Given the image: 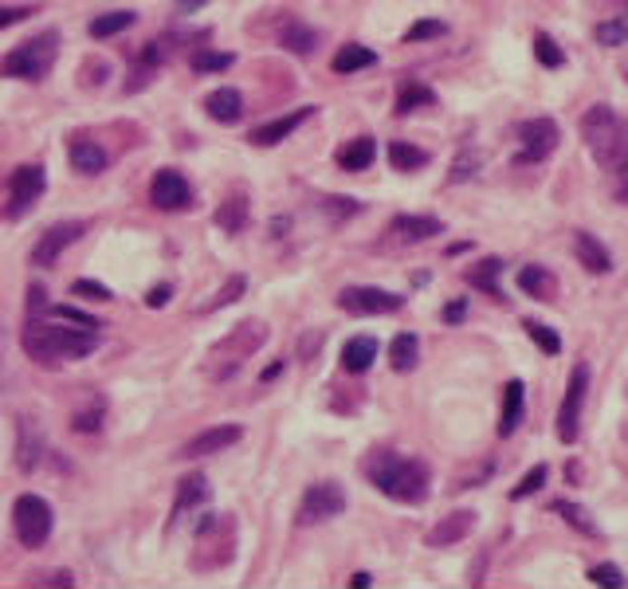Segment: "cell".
Returning a JSON list of instances; mask_svg holds the SVG:
<instances>
[{
  "label": "cell",
  "mask_w": 628,
  "mask_h": 589,
  "mask_svg": "<svg viewBox=\"0 0 628 589\" xmlns=\"http://www.w3.org/2000/svg\"><path fill=\"white\" fill-rule=\"evenodd\" d=\"M20 342H24V353L32 362H43V365H59V362H79L87 353L99 350V330H87V326H59V318L52 314H40V318H28V326L20 330Z\"/></svg>",
  "instance_id": "obj_1"
},
{
  "label": "cell",
  "mask_w": 628,
  "mask_h": 589,
  "mask_svg": "<svg viewBox=\"0 0 628 589\" xmlns=\"http://www.w3.org/2000/svg\"><path fill=\"white\" fill-rule=\"evenodd\" d=\"M362 471L377 491L389 495V499H397V503H420L424 495H429V483H432L429 464H420V459H412V456H401V452H389V448H377V452L365 456Z\"/></svg>",
  "instance_id": "obj_2"
},
{
  "label": "cell",
  "mask_w": 628,
  "mask_h": 589,
  "mask_svg": "<svg viewBox=\"0 0 628 589\" xmlns=\"http://www.w3.org/2000/svg\"><path fill=\"white\" fill-rule=\"evenodd\" d=\"M582 138L589 153L605 165V169H613L624 153H628V126L617 118V111H613L609 102H597L589 106L585 118H582Z\"/></svg>",
  "instance_id": "obj_3"
},
{
  "label": "cell",
  "mask_w": 628,
  "mask_h": 589,
  "mask_svg": "<svg viewBox=\"0 0 628 589\" xmlns=\"http://www.w3.org/2000/svg\"><path fill=\"white\" fill-rule=\"evenodd\" d=\"M55 55H59V35L43 32L28 43H20L16 52H8L5 63H0V75H8V79H43L47 71L55 67Z\"/></svg>",
  "instance_id": "obj_4"
},
{
  "label": "cell",
  "mask_w": 628,
  "mask_h": 589,
  "mask_svg": "<svg viewBox=\"0 0 628 589\" xmlns=\"http://www.w3.org/2000/svg\"><path fill=\"white\" fill-rule=\"evenodd\" d=\"M52 503L40 499V495H32V491H24L16 507H12V526H16V538H20V546H28V550H40L47 538H52Z\"/></svg>",
  "instance_id": "obj_5"
},
{
  "label": "cell",
  "mask_w": 628,
  "mask_h": 589,
  "mask_svg": "<svg viewBox=\"0 0 628 589\" xmlns=\"http://www.w3.org/2000/svg\"><path fill=\"white\" fill-rule=\"evenodd\" d=\"M346 511V491H342V483L334 479H323V483H311L299 503V526H314L323 523V518H334Z\"/></svg>",
  "instance_id": "obj_6"
},
{
  "label": "cell",
  "mask_w": 628,
  "mask_h": 589,
  "mask_svg": "<svg viewBox=\"0 0 628 589\" xmlns=\"http://www.w3.org/2000/svg\"><path fill=\"white\" fill-rule=\"evenodd\" d=\"M558 150V122L554 118H530L518 130V165H538Z\"/></svg>",
  "instance_id": "obj_7"
},
{
  "label": "cell",
  "mask_w": 628,
  "mask_h": 589,
  "mask_svg": "<svg viewBox=\"0 0 628 589\" xmlns=\"http://www.w3.org/2000/svg\"><path fill=\"white\" fill-rule=\"evenodd\" d=\"M43 188H47V173H43V165H20L16 173H12V181H8V217H24L35 200L43 197Z\"/></svg>",
  "instance_id": "obj_8"
},
{
  "label": "cell",
  "mask_w": 628,
  "mask_h": 589,
  "mask_svg": "<svg viewBox=\"0 0 628 589\" xmlns=\"http://www.w3.org/2000/svg\"><path fill=\"white\" fill-rule=\"evenodd\" d=\"M585 389H589V370H585V365H574L570 385H565L562 412H558V436H562V444H574L577 432H582V401H585Z\"/></svg>",
  "instance_id": "obj_9"
},
{
  "label": "cell",
  "mask_w": 628,
  "mask_h": 589,
  "mask_svg": "<svg viewBox=\"0 0 628 589\" xmlns=\"http://www.w3.org/2000/svg\"><path fill=\"white\" fill-rule=\"evenodd\" d=\"M338 306L346 314H393L405 306V299L382 287H346L338 294Z\"/></svg>",
  "instance_id": "obj_10"
},
{
  "label": "cell",
  "mask_w": 628,
  "mask_h": 589,
  "mask_svg": "<svg viewBox=\"0 0 628 589\" xmlns=\"http://www.w3.org/2000/svg\"><path fill=\"white\" fill-rule=\"evenodd\" d=\"M87 232V220H59V224H52L40 240H35V247H32V264L35 267H52L59 256H63V247L67 244H75L79 236Z\"/></svg>",
  "instance_id": "obj_11"
},
{
  "label": "cell",
  "mask_w": 628,
  "mask_h": 589,
  "mask_svg": "<svg viewBox=\"0 0 628 589\" xmlns=\"http://www.w3.org/2000/svg\"><path fill=\"white\" fill-rule=\"evenodd\" d=\"M150 200L161 212H181L193 205V188H188V181L177 169H158V177L150 185Z\"/></svg>",
  "instance_id": "obj_12"
},
{
  "label": "cell",
  "mask_w": 628,
  "mask_h": 589,
  "mask_svg": "<svg viewBox=\"0 0 628 589\" xmlns=\"http://www.w3.org/2000/svg\"><path fill=\"white\" fill-rule=\"evenodd\" d=\"M244 436L240 424H220V429H205L200 436H193L188 444H181V459H197V456H212V452H228V448Z\"/></svg>",
  "instance_id": "obj_13"
},
{
  "label": "cell",
  "mask_w": 628,
  "mask_h": 589,
  "mask_svg": "<svg viewBox=\"0 0 628 589\" xmlns=\"http://www.w3.org/2000/svg\"><path fill=\"white\" fill-rule=\"evenodd\" d=\"M205 499H208V479H205V476H185L181 483H177L173 515H169V523H165V530H173L188 511H193V507H200Z\"/></svg>",
  "instance_id": "obj_14"
},
{
  "label": "cell",
  "mask_w": 628,
  "mask_h": 589,
  "mask_svg": "<svg viewBox=\"0 0 628 589\" xmlns=\"http://www.w3.org/2000/svg\"><path fill=\"white\" fill-rule=\"evenodd\" d=\"M311 114H314L311 106H299V111H295V114H283V118H275V122H267V126H256L247 138H252V146H275V141L291 138L295 130H299V126H303Z\"/></svg>",
  "instance_id": "obj_15"
},
{
  "label": "cell",
  "mask_w": 628,
  "mask_h": 589,
  "mask_svg": "<svg viewBox=\"0 0 628 589\" xmlns=\"http://www.w3.org/2000/svg\"><path fill=\"white\" fill-rule=\"evenodd\" d=\"M205 111H208L212 122L232 126V122H240V118H244V94L236 87H217L205 99Z\"/></svg>",
  "instance_id": "obj_16"
},
{
  "label": "cell",
  "mask_w": 628,
  "mask_h": 589,
  "mask_svg": "<svg viewBox=\"0 0 628 589\" xmlns=\"http://www.w3.org/2000/svg\"><path fill=\"white\" fill-rule=\"evenodd\" d=\"M389 232H393L397 240H405V244H420V240H432V236H440L444 224L436 220V217H393Z\"/></svg>",
  "instance_id": "obj_17"
},
{
  "label": "cell",
  "mask_w": 628,
  "mask_h": 589,
  "mask_svg": "<svg viewBox=\"0 0 628 589\" xmlns=\"http://www.w3.org/2000/svg\"><path fill=\"white\" fill-rule=\"evenodd\" d=\"M577 259L585 264V271H594V275H605V271H613V256H609V247L597 240L594 232H577Z\"/></svg>",
  "instance_id": "obj_18"
},
{
  "label": "cell",
  "mask_w": 628,
  "mask_h": 589,
  "mask_svg": "<svg viewBox=\"0 0 628 589\" xmlns=\"http://www.w3.org/2000/svg\"><path fill=\"white\" fill-rule=\"evenodd\" d=\"M67 158H71V165H75L79 173H87V177L102 173L106 161H111V158H106V150L94 146L91 138H75V141H71V146H67Z\"/></svg>",
  "instance_id": "obj_19"
},
{
  "label": "cell",
  "mask_w": 628,
  "mask_h": 589,
  "mask_svg": "<svg viewBox=\"0 0 628 589\" xmlns=\"http://www.w3.org/2000/svg\"><path fill=\"white\" fill-rule=\"evenodd\" d=\"M518 291L530 294V299L550 303V299H554V291H558V279H554L542 264H527L523 271H518Z\"/></svg>",
  "instance_id": "obj_20"
},
{
  "label": "cell",
  "mask_w": 628,
  "mask_h": 589,
  "mask_svg": "<svg viewBox=\"0 0 628 589\" xmlns=\"http://www.w3.org/2000/svg\"><path fill=\"white\" fill-rule=\"evenodd\" d=\"M471 526H476V511H452L440 526L429 530V546H452V542L471 535Z\"/></svg>",
  "instance_id": "obj_21"
},
{
  "label": "cell",
  "mask_w": 628,
  "mask_h": 589,
  "mask_svg": "<svg viewBox=\"0 0 628 589\" xmlns=\"http://www.w3.org/2000/svg\"><path fill=\"white\" fill-rule=\"evenodd\" d=\"M377 358V338L373 334H358L346 342V350H342V370L346 373H365Z\"/></svg>",
  "instance_id": "obj_22"
},
{
  "label": "cell",
  "mask_w": 628,
  "mask_h": 589,
  "mask_svg": "<svg viewBox=\"0 0 628 589\" xmlns=\"http://www.w3.org/2000/svg\"><path fill=\"white\" fill-rule=\"evenodd\" d=\"M373 158H377V141L365 134V138H353L350 146H342L338 150V165L346 173H362V169H370L373 165Z\"/></svg>",
  "instance_id": "obj_23"
},
{
  "label": "cell",
  "mask_w": 628,
  "mask_h": 589,
  "mask_svg": "<svg viewBox=\"0 0 628 589\" xmlns=\"http://www.w3.org/2000/svg\"><path fill=\"white\" fill-rule=\"evenodd\" d=\"M20 452H16V464L24 471H35L40 468V459H43V436L32 429V420L28 417H20Z\"/></svg>",
  "instance_id": "obj_24"
},
{
  "label": "cell",
  "mask_w": 628,
  "mask_h": 589,
  "mask_svg": "<svg viewBox=\"0 0 628 589\" xmlns=\"http://www.w3.org/2000/svg\"><path fill=\"white\" fill-rule=\"evenodd\" d=\"M523 409H527V389L523 381H511L503 393V420H499V436H511L523 424Z\"/></svg>",
  "instance_id": "obj_25"
},
{
  "label": "cell",
  "mask_w": 628,
  "mask_h": 589,
  "mask_svg": "<svg viewBox=\"0 0 628 589\" xmlns=\"http://www.w3.org/2000/svg\"><path fill=\"white\" fill-rule=\"evenodd\" d=\"M373 63H377V55L365 43H342L334 55V75H353V71H365Z\"/></svg>",
  "instance_id": "obj_26"
},
{
  "label": "cell",
  "mask_w": 628,
  "mask_h": 589,
  "mask_svg": "<svg viewBox=\"0 0 628 589\" xmlns=\"http://www.w3.org/2000/svg\"><path fill=\"white\" fill-rule=\"evenodd\" d=\"M102 420H106V397H99V393H91V397H87V405H82L79 412H71V429H75L79 436L99 432V429H102Z\"/></svg>",
  "instance_id": "obj_27"
},
{
  "label": "cell",
  "mask_w": 628,
  "mask_h": 589,
  "mask_svg": "<svg viewBox=\"0 0 628 589\" xmlns=\"http://www.w3.org/2000/svg\"><path fill=\"white\" fill-rule=\"evenodd\" d=\"M389 362H393L397 373L417 370V362H420V338L417 334H397L393 346H389Z\"/></svg>",
  "instance_id": "obj_28"
},
{
  "label": "cell",
  "mask_w": 628,
  "mask_h": 589,
  "mask_svg": "<svg viewBox=\"0 0 628 589\" xmlns=\"http://www.w3.org/2000/svg\"><path fill=\"white\" fill-rule=\"evenodd\" d=\"M279 40H283V47H287V52H295V55H311L314 43H318V35H314V28H306V24L291 20L287 28H283Z\"/></svg>",
  "instance_id": "obj_29"
},
{
  "label": "cell",
  "mask_w": 628,
  "mask_h": 589,
  "mask_svg": "<svg viewBox=\"0 0 628 589\" xmlns=\"http://www.w3.org/2000/svg\"><path fill=\"white\" fill-rule=\"evenodd\" d=\"M217 224H220L224 232H240L244 224H247V197L236 193V197L224 200V205L217 208Z\"/></svg>",
  "instance_id": "obj_30"
},
{
  "label": "cell",
  "mask_w": 628,
  "mask_h": 589,
  "mask_svg": "<svg viewBox=\"0 0 628 589\" xmlns=\"http://www.w3.org/2000/svg\"><path fill=\"white\" fill-rule=\"evenodd\" d=\"M389 161H393V169L412 173V169H424V165H429V153L409 146V141H393V146H389Z\"/></svg>",
  "instance_id": "obj_31"
},
{
  "label": "cell",
  "mask_w": 628,
  "mask_h": 589,
  "mask_svg": "<svg viewBox=\"0 0 628 589\" xmlns=\"http://www.w3.org/2000/svg\"><path fill=\"white\" fill-rule=\"evenodd\" d=\"M134 24V12H102V16L91 20V35L94 40H111V35L126 32Z\"/></svg>",
  "instance_id": "obj_32"
},
{
  "label": "cell",
  "mask_w": 628,
  "mask_h": 589,
  "mask_svg": "<svg viewBox=\"0 0 628 589\" xmlns=\"http://www.w3.org/2000/svg\"><path fill=\"white\" fill-rule=\"evenodd\" d=\"M432 102H436V94L429 87H420V82H409V87L397 94V114H412V111H420V106H432Z\"/></svg>",
  "instance_id": "obj_33"
},
{
  "label": "cell",
  "mask_w": 628,
  "mask_h": 589,
  "mask_svg": "<svg viewBox=\"0 0 628 589\" xmlns=\"http://www.w3.org/2000/svg\"><path fill=\"white\" fill-rule=\"evenodd\" d=\"M597 43L601 47H621V43H628V12H621V16H613L605 24H597Z\"/></svg>",
  "instance_id": "obj_34"
},
{
  "label": "cell",
  "mask_w": 628,
  "mask_h": 589,
  "mask_svg": "<svg viewBox=\"0 0 628 589\" xmlns=\"http://www.w3.org/2000/svg\"><path fill=\"white\" fill-rule=\"evenodd\" d=\"M499 275H503V264L499 259H483V264L471 271V283L476 287H483V291H491V294H499ZM503 299V294H499Z\"/></svg>",
  "instance_id": "obj_35"
},
{
  "label": "cell",
  "mask_w": 628,
  "mask_h": 589,
  "mask_svg": "<svg viewBox=\"0 0 628 589\" xmlns=\"http://www.w3.org/2000/svg\"><path fill=\"white\" fill-rule=\"evenodd\" d=\"M554 511L565 515V523L577 526V530H585V535H594V538L601 535L597 523H594V518H589V511H582V507H577V503H565V499H558V503H554Z\"/></svg>",
  "instance_id": "obj_36"
},
{
  "label": "cell",
  "mask_w": 628,
  "mask_h": 589,
  "mask_svg": "<svg viewBox=\"0 0 628 589\" xmlns=\"http://www.w3.org/2000/svg\"><path fill=\"white\" fill-rule=\"evenodd\" d=\"M236 63L232 52H197L193 55V71L197 75H208V71H228Z\"/></svg>",
  "instance_id": "obj_37"
},
{
  "label": "cell",
  "mask_w": 628,
  "mask_h": 589,
  "mask_svg": "<svg viewBox=\"0 0 628 589\" xmlns=\"http://www.w3.org/2000/svg\"><path fill=\"white\" fill-rule=\"evenodd\" d=\"M535 55H538V63H542V67H562V63H565V52L550 40L546 32H538V35H535Z\"/></svg>",
  "instance_id": "obj_38"
},
{
  "label": "cell",
  "mask_w": 628,
  "mask_h": 589,
  "mask_svg": "<svg viewBox=\"0 0 628 589\" xmlns=\"http://www.w3.org/2000/svg\"><path fill=\"white\" fill-rule=\"evenodd\" d=\"M448 35V24L444 20H417L412 28L405 32V43H420V40H440Z\"/></svg>",
  "instance_id": "obj_39"
},
{
  "label": "cell",
  "mask_w": 628,
  "mask_h": 589,
  "mask_svg": "<svg viewBox=\"0 0 628 589\" xmlns=\"http://www.w3.org/2000/svg\"><path fill=\"white\" fill-rule=\"evenodd\" d=\"M523 330H527V334H530V338H535V342H538V350H546V353H558V350H562V338H558V334H554V330H550V326H542V323H535V318H527V323H523Z\"/></svg>",
  "instance_id": "obj_40"
},
{
  "label": "cell",
  "mask_w": 628,
  "mask_h": 589,
  "mask_svg": "<svg viewBox=\"0 0 628 589\" xmlns=\"http://www.w3.org/2000/svg\"><path fill=\"white\" fill-rule=\"evenodd\" d=\"M47 314H52V318H59V323H75V326H87V330H99V326H102L99 318L82 314L79 306H47Z\"/></svg>",
  "instance_id": "obj_41"
},
{
  "label": "cell",
  "mask_w": 628,
  "mask_h": 589,
  "mask_svg": "<svg viewBox=\"0 0 628 589\" xmlns=\"http://www.w3.org/2000/svg\"><path fill=\"white\" fill-rule=\"evenodd\" d=\"M542 483H546V464H538V468H530L527 471V479L518 483V488H511V499H527V495H535Z\"/></svg>",
  "instance_id": "obj_42"
},
{
  "label": "cell",
  "mask_w": 628,
  "mask_h": 589,
  "mask_svg": "<svg viewBox=\"0 0 628 589\" xmlns=\"http://www.w3.org/2000/svg\"><path fill=\"white\" fill-rule=\"evenodd\" d=\"M71 291L82 294V299H91V303H106V299H114L111 287H106V283H94V279H79Z\"/></svg>",
  "instance_id": "obj_43"
},
{
  "label": "cell",
  "mask_w": 628,
  "mask_h": 589,
  "mask_svg": "<svg viewBox=\"0 0 628 589\" xmlns=\"http://www.w3.org/2000/svg\"><path fill=\"white\" fill-rule=\"evenodd\" d=\"M589 582H597V585H624V574L617 570V565L613 562H601V565H594V570H589Z\"/></svg>",
  "instance_id": "obj_44"
},
{
  "label": "cell",
  "mask_w": 628,
  "mask_h": 589,
  "mask_svg": "<svg viewBox=\"0 0 628 589\" xmlns=\"http://www.w3.org/2000/svg\"><path fill=\"white\" fill-rule=\"evenodd\" d=\"M476 165H479V153H459V158L452 161L448 181H468V177H476Z\"/></svg>",
  "instance_id": "obj_45"
},
{
  "label": "cell",
  "mask_w": 628,
  "mask_h": 589,
  "mask_svg": "<svg viewBox=\"0 0 628 589\" xmlns=\"http://www.w3.org/2000/svg\"><path fill=\"white\" fill-rule=\"evenodd\" d=\"M323 208H326L334 220H342V217H353V212H358L362 205H358V200H350V197H326Z\"/></svg>",
  "instance_id": "obj_46"
},
{
  "label": "cell",
  "mask_w": 628,
  "mask_h": 589,
  "mask_svg": "<svg viewBox=\"0 0 628 589\" xmlns=\"http://www.w3.org/2000/svg\"><path fill=\"white\" fill-rule=\"evenodd\" d=\"M609 173H613V193H617V200H624V205H628V153L613 165Z\"/></svg>",
  "instance_id": "obj_47"
},
{
  "label": "cell",
  "mask_w": 628,
  "mask_h": 589,
  "mask_svg": "<svg viewBox=\"0 0 628 589\" xmlns=\"http://www.w3.org/2000/svg\"><path fill=\"white\" fill-rule=\"evenodd\" d=\"M244 287H247V279L244 275H232L228 283H224V291H220V299L212 303V311H217V306H224V303H236L244 294Z\"/></svg>",
  "instance_id": "obj_48"
},
{
  "label": "cell",
  "mask_w": 628,
  "mask_h": 589,
  "mask_svg": "<svg viewBox=\"0 0 628 589\" xmlns=\"http://www.w3.org/2000/svg\"><path fill=\"white\" fill-rule=\"evenodd\" d=\"M28 585H75V577L67 570H52V574H32Z\"/></svg>",
  "instance_id": "obj_49"
},
{
  "label": "cell",
  "mask_w": 628,
  "mask_h": 589,
  "mask_svg": "<svg viewBox=\"0 0 628 589\" xmlns=\"http://www.w3.org/2000/svg\"><path fill=\"white\" fill-rule=\"evenodd\" d=\"M32 12H35V8H28V5H24V8H0V28H12V24L28 20Z\"/></svg>",
  "instance_id": "obj_50"
},
{
  "label": "cell",
  "mask_w": 628,
  "mask_h": 589,
  "mask_svg": "<svg viewBox=\"0 0 628 589\" xmlns=\"http://www.w3.org/2000/svg\"><path fill=\"white\" fill-rule=\"evenodd\" d=\"M169 299H173V287H169V283H158V287L146 294V306H165Z\"/></svg>",
  "instance_id": "obj_51"
},
{
  "label": "cell",
  "mask_w": 628,
  "mask_h": 589,
  "mask_svg": "<svg viewBox=\"0 0 628 589\" xmlns=\"http://www.w3.org/2000/svg\"><path fill=\"white\" fill-rule=\"evenodd\" d=\"M464 314H468V303H464V299H456V303L444 306V323H459Z\"/></svg>",
  "instance_id": "obj_52"
},
{
  "label": "cell",
  "mask_w": 628,
  "mask_h": 589,
  "mask_svg": "<svg viewBox=\"0 0 628 589\" xmlns=\"http://www.w3.org/2000/svg\"><path fill=\"white\" fill-rule=\"evenodd\" d=\"M28 294H32V299H28V306H32V314H35V311H47V299H43V294H47V291H43V287H32Z\"/></svg>",
  "instance_id": "obj_53"
},
{
  "label": "cell",
  "mask_w": 628,
  "mask_h": 589,
  "mask_svg": "<svg viewBox=\"0 0 628 589\" xmlns=\"http://www.w3.org/2000/svg\"><path fill=\"white\" fill-rule=\"evenodd\" d=\"M208 0H177V12H197V8H205Z\"/></svg>",
  "instance_id": "obj_54"
},
{
  "label": "cell",
  "mask_w": 628,
  "mask_h": 589,
  "mask_svg": "<svg viewBox=\"0 0 628 589\" xmlns=\"http://www.w3.org/2000/svg\"><path fill=\"white\" fill-rule=\"evenodd\" d=\"M279 370H283V362H271L264 373H259V381H271V377H279Z\"/></svg>",
  "instance_id": "obj_55"
},
{
  "label": "cell",
  "mask_w": 628,
  "mask_h": 589,
  "mask_svg": "<svg viewBox=\"0 0 628 589\" xmlns=\"http://www.w3.org/2000/svg\"><path fill=\"white\" fill-rule=\"evenodd\" d=\"M370 582H373L370 574H353V577H350V585H358V589H362V585H370Z\"/></svg>",
  "instance_id": "obj_56"
},
{
  "label": "cell",
  "mask_w": 628,
  "mask_h": 589,
  "mask_svg": "<svg viewBox=\"0 0 628 589\" xmlns=\"http://www.w3.org/2000/svg\"><path fill=\"white\" fill-rule=\"evenodd\" d=\"M624 5H628V0H624Z\"/></svg>",
  "instance_id": "obj_57"
}]
</instances>
